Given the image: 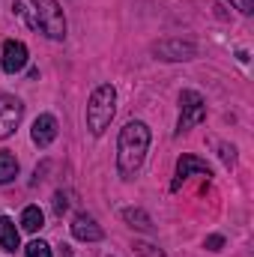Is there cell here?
Returning a JSON list of instances; mask_svg holds the SVG:
<instances>
[{
	"instance_id": "obj_1",
	"label": "cell",
	"mask_w": 254,
	"mask_h": 257,
	"mask_svg": "<svg viewBox=\"0 0 254 257\" xmlns=\"http://www.w3.org/2000/svg\"><path fill=\"white\" fill-rule=\"evenodd\" d=\"M147 150H150V126L141 120L126 123L120 132V141H117V168L126 180L135 177V171L144 165Z\"/></svg>"
},
{
	"instance_id": "obj_2",
	"label": "cell",
	"mask_w": 254,
	"mask_h": 257,
	"mask_svg": "<svg viewBox=\"0 0 254 257\" xmlns=\"http://www.w3.org/2000/svg\"><path fill=\"white\" fill-rule=\"evenodd\" d=\"M114 111H117V90L111 84L96 87L93 96H90V102H87V128L93 135H102L105 128L111 126Z\"/></svg>"
},
{
	"instance_id": "obj_3",
	"label": "cell",
	"mask_w": 254,
	"mask_h": 257,
	"mask_svg": "<svg viewBox=\"0 0 254 257\" xmlns=\"http://www.w3.org/2000/svg\"><path fill=\"white\" fill-rule=\"evenodd\" d=\"M33 3V21L48 39H63L66 36V18L57 0H30Z\"/></svg>"
},
{
	"instance_id": "obj_4",
	"label": "cell",
	"mask_w": 254,
	"mask_h": 257,
	"mask_svg": "<svg viewBox=\"0 0 254 257\" xmlns=\"http://www.w3.org/2000/svg\"><path fill=\"white\" fill-rule=\"evenodd\" d=\"M180 123H177V135H183V132H189L191 126H197V123H203V117H206V102H203V96L200 93H194V90H183V96H180Z\"/></svg>"
},
{
	"instance_id": "obj_5",
	"label": "cell",
	"mask_w": 254,
	"mask_h": 257,
	"mask_svg": "<svg viewBox=\"0 0 254 257\" xmlns=\"http://www.w3.org/2000/svg\"><path fill=\"white\" fill-rule=\"evenodd\" d=\"M21 117H24V105H21L15 96L0 93V141H3V138H9V135L18 128Z\"/></svg>"
},
{
	"instance_id": "obj_6",
	"label": "cell",
	"mask_w": 254,
	"mask_h": 257,
	"mask_svg": "<svg viewBox=\"0 0 254 257\" xmlns=\"http://www.w3.org/2000/svg\"><path fill=\"white\" fill-rule=\"evenodd\" d=\"M0 66H3V72H9V75L21 72V69L27 66V45H24V42H15V39L3 42V57H0Z\"/></svg>"
},
{
	"instance_id": "obj_7",
	"label": "cell",
	"mask_w": 254,
	"mask_h": 257,
	"mask_svg": "<svg viewBox=\"0 0 254 257\" xmlns=\"http://www.w3.org/2000/svg\"><path fill=\"white\" fill-rule=\"evenodd\" d=\"M156 54L162 60H191L197 54V48L191 42H183V39H171V42H159L156 45Z\"/></svg>"
},
{
	"instance_id": "obj_8",
	"label": "cell",
	"mask_w": 254,
	"mask_h": 257,
	"mask_svg": "<svg viewBox=\"0 0 254 257\" xmlns=\"http://www.w3.org/2000/svg\"><path fill=\"white\" fill-rule=\"evenodd\" d=\"M191 174H203V177H209L212 171H209V165H206L203 159H197V156H183V159L177 162V180H174L171 189H180Z\"/></svg>"
},
{
	"instance_id": "obj_9",
	"label": "cell",
	"mask_w": 254,
	"mask_h": 257,
	"mask_svg": "<svg viewBox=\"0 0 254 257\" xmlns=\"http://www.w3.org/2000/svg\"><path fill=\"white\" fill-rule=\"evenodd\" d=\"M33 144L36 147H48L54 138H57V120L51 117V114H42V117H36V123H33Z\"/></svg>"
},
{
	"instance_id": "obj_10",
	"label": "cell",
	"mask_w": 254,
	"mask_h": 257,
	"mask_svg": "<svg viewBox=\"0 0 254 257\" xmlns=\"http://www.w3.org/2000/svg\"><path fill=\"white\" fill-rule=\"evenodd\" d=\"M72 233H75V239H81V242H99V239H102V227H99L90 215H75Z\"/></svg>"
},
{
	"instance_id": "obj_11",
	"label": "cell",
	"mask_w": 254,
	"mask_h": 257,
	"mask_svg": "<svg viewBox=\"0 0 254 257\" xmlns=\"http://www.w3.org/2000/svg\"><path fill=\"white\" fill-rule=\"evenodd\" d=\"M0 248L3 251H15L18 248V230H15V221L0 215Z\"/></svg>"
},
{
	"instance_id": "obj_12",
	"label": "cell",
	"mask_w": 254,
	"mask_h": 257,
	"mask_svg": "<svg viewBox=\"0 0 254 257\" xmlns=\"http://www.w3.org/2000/svg\"><path fill=\"white\" fill-rule=\"evenodd\" d=\"M42 224H45V215H42L39 206H27V209L21 212V227H24L27 233H36Z\"/></svg>"
},
{
	"instance_id": "obj_13",
	"label": "cell",
	"mask_w": 254,
	"mask_h": 257,
	"mask_svg": "<svg viewBox=\"0 0 254 257\" xmlns=\"http://www.w3.org/2000/svg\"><path fill=\"white\" fill-rule=\"evenodd\" d=\"M18 177V159L12 153H0V186L12 183Z\"/></svg>"
},
{
	"instance_id": "obj_14",
	"label": "cell",
	"mask_w": 254,
	"mask_h": 257,
	"mask_svg": "<svg viewBox=\"0 0 254 257\" xmlns=\"http://www.w3.org/2000/svg\"><path fill=\"white\" fill-rule=\"evenodd\" d=\"M123 218H126L132 227H141V230H150L153 227V221H150V215L144 209H123Z\"/></svg>"
},
{
	"instance_id": "obj_15",
	"label": "cell",
	"mask_w": 254,
	"mask_h": 257,
	"mask_svg": "<svg viewBox=\"0 0 254 257\" xmlns=\"http://www.w3.org/2000/svg\"><path fill=\"white\" fill-rule=\"evenodd\" d=\"M24 251H27V257H51V245L42 242V239H36V242H30Z\"/></svg>"
},
{
	"instance_id": "obj_16",
	"label": "cell",
	"mask_w": 254,
	"mask_h": 257,
	"mask_svg": "<svg viewBox=\"0 0 254 257\" xmlns=\"http://www.w3.org/2000/svg\"><path fill=\"white\" fill-rule=\"evenodd\" d=\"M230 3H233L242 15H251V12H254V0H230Z\"/></svg>"
},
{
	"instance_id": "obj_17",
	"label": "cell",
	"mask_w": 254,
	"mask_h": 257,
	"mask_svg": "<svg viewBox=\"0 0 254 257\" xmlns=\"http://www.w3.org/2000/svg\"><path fill=\"white\" fill-rule=\"evenodd\" d=\"M135 248H138V254H144V257H162V251H153V245H147V242H141Z\"/></svg>"
},
{
	"instance_id": "obj_18",
	"label": "cell",
	"mask_w": 254,
	"mask_h": 257,
	"mask_svg": "<svg viewBox=\"0 0 254 257\" xmlns=\"http://www.w3.org/2000/svg\"><path fill=\"white\" fill-rule=\"evenodd\" d=\"M66 206H69V203H66V197L57 192V194H54V212H66Z\"/></svg>"
},
{
	"instance_id": "obj_19",
	"label": "cell",
	"mask_w": 254,
	"mask_h": 257,
	"mask_svg": "<svg viewBox=\"0 0 254 257\" xmlns=\"http://www.w3.org/2000/svg\"><path fill=\"white\" fill-rule=\"evenodd\" d=\"M221 245H224V239H221V236H209V239H206V248H212V251H218Z\"/></svg>"
},
{
	"instance_id": "obj_20",
	"label": "cell",
	"mask_w": 254,
	"mask_h": 257,
	"mask_svg": "<svg viewBox=\"0 0 254 257\" xmlns=\"http://www.w3.org/2000/svg\"><path fill=\"white\" fill-rule=\"evenodd\" d=\"M221 159H224L227 165H233V147H221Z\"/></svg>"
}]
</instances>
